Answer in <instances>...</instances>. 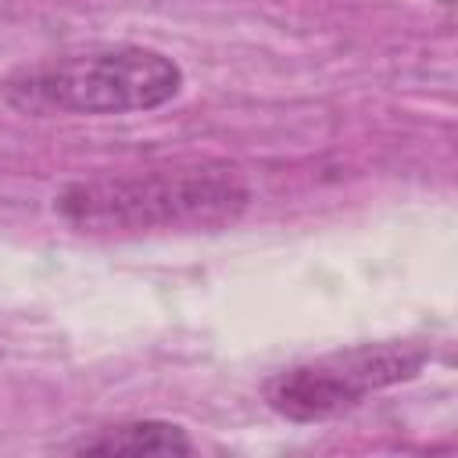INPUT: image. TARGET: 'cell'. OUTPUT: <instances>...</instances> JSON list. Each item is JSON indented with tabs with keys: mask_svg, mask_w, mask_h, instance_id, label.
Listing matches in <instances>:
<instances>
[{
	"mask_svg": "<svg viewBox=\"0 0 458 458\" xmlns=\"http://www.w3.org/2000/svg\"><path fill=\"white\" fill-rule=\"evenodd\" d=\"M250 204V190L225 165L150 168L136 175H100L61 190L57 215L79 233L136 236L175 229L233 225Z\"/></svg>",
	"mask_w": 458,
	"mask_h": 458,
	"instance_id": "1",
	"label": "cell"
},
{
	"mask_svg": "<svg viewBox=\"0 0 458 458\" xmlns=\"http://www.w3.org/2000/svg\"><path fill=\"white\" fill-rule=\"evenodd\" d=\"M182 89V68L150 47H97L21 64L4 97L21 114H129L154 111Z\"/></svg>",
	"mask_w": 458,
	"mask_h": 458,
	"instance_id": "2",
	"label": "cell"
},
{
	"mask_svg": "<svg viewBox=\"0 0 458 458\" xmlns=\"http://www.w3.org/2000/svg\"><path fill=\"white\" fill-rule=\"evenodd\" d=\"M422 365L426 351L415 344H361L276 372L265 383V401L283 419L322 422L361 404L376 390L419 376Z\"/></svg>",
	"mask_w": 458,
	"mask_h": 458,
	"instance_id": "3",
	"label": "cell"
},
{
	"mask_svg": "<svg viewBox=\"0 0 458 458\" xmlns=\"http://www.w3.org/2000/svg\"><path fill=\"white\" fill-rule=\"evenodd\" d=\"M72 451H89V454H190L193 440L175 422L136 419V422H118V426H107L93 437H82Z\"/></svg>",
	"mask_w": 458,
	"mask_h": 458,
	"instance_id": "4",
	"label": "cell"
},
{
	"mask_svg": "<svg viewBox=\"0 0 458 458\" xmlns=\"http://www.w3.org/2000/svg\"><path fill=\"white\" fill-rule=\"evenodd\" d=\"M440 4H447V7H451V4H454V0H440Z\"/></svg>",
	"mask_w": 458,
	"mask_h": 458,
	"instance_id": "5",
	"label": "cell"
}]
</instances>
